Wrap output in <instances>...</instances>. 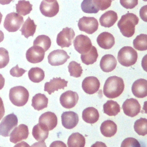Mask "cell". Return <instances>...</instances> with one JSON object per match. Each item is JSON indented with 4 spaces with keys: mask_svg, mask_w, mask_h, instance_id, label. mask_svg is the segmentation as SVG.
Returning <instances> with one entry per match:
<instances>
[{
    "mask_svg": "<svg viewBox=\"0 0 147 147\" xmlns=\"http://www.w3.org/2000/svg\"><path fill=\"white\" fill-rule=\"evenodd\" d=\"M68 81L60 78H53L49 82H47L44 84V91L51 95L55 91L59 89H64L67 86Z\"/></svg>",
    "mask_w": 147,
    "mask_h": 147,
    "instance_id": "cell-17",
    "label": "cell"
},
{
    "mask_svg": "<svg viewBox=\"0 0 147 147\" xmlns=\"http://www.w3.org/2000/svg\"><path fill=\"white\" fill-rule=\"evenodd\" d=\"M82 87L86 93L94 94L99 90L100 82L98 78L95 76H88L83 80Z\"/></svg>",
    "mask_w": 147,
    "mask_h": 147,
    "instance_id": "cell-16",
    "label": "cell"
},
{
    "mask_svg": "<svg viewBox=\"0 0 147 147\" xmlns=\"http://www.w3.org/2000/svg\"><path fill=\"white\" fill-rule=\"evenodd\" d=\"M4 39V34L2 32V31H1L0 30V42H1Z\"/></svg>",
    "mask_w": 147,
    "mask_h": 147,
    "instance_id": "cell-51",
    "label": "cell"
},
{
    "mask_svg": "<svg viewBox=\"0 0 147 147\" xmlns=\"http://www.w3.org/2000/svg\"><path fill=\"white\" fill-rule=\"evenodd\" d=\"M24 23V18L18 14L11 12L5 18L3 26L9 32H15L20 29Z\"/></svg>",
    "mask_w": 147,
    "mask_h": 147,
    "instance_id": "cell-5",
    "label": "cell"
},
{
    "mask_svg": "<svg viewBox=\"0 0 147 147\" xmlns=\"http://www.w3.org/2000/svg\"><path fill=\"white\" fill-rule=\"evenodd\" d=\"M38 123L45 125L49 130H52L57 126V118L54 113L47 111L40 115Z\"/></svg>",
    "mask_w": 147,
    "mask_h": 147,
    "instance_id": "cell-21",
    "label": "cell"
},
{
    "mask_svg": "<svg viewBox=\"0 0 147 147\" xmlns=\"http://www.w3.org/2000/svg\"><path fill=\"white\" fill-rule=\"evenodd\" d=\"M49 147H67V145L63 141H55L51 144Z\"/></svg>",
    "mask_w": 147,
    "mask_h": 147,
    "instance_id": "cell-44",
    "label": "cell"
},
{
    "mask_svg": "<svg viewBox=\"0 0 147 147\" xmlns=\"http://www.w3.org/2000/svg\"><path fill=\"white\" fill-rule=\"evenodd\" d=\"M45 56V51L40 47L33 45L29 48L26 52V58L31 63L41 62Z\"/></svg>",
    "mask_w": 147,
    "mask_h": 147,
    "instance_id": "cell-12",
    "label": "cell"
},
{
    "mask_svg": "<svg viewBox=\"0 0 147 147\" xmlns=\"http://www.w3.org/2000/svg\"><path fill=\"white\" fill-rule=\"evenodd\" d=\"M37 25L34 24V21L29 17L24 22L22 28L20 29L21 34L28 38L30 36H33L36 32Z\"/></svg>",
    "mask_w": 147,
    "mask_h": 147,
    "instance_id": "cell-28",
    "label": "cell"
},
{
    "mask_svg": "<svg viewBox=\"0 0 147 147\" xmlns=\"http://www.w3.org/2000/svg\"><path fill=\"white\" fill-rule=\"evenodd\" d=\"M99 118V114L97 109L92 107H88L85 109L82 113L83 120L88 123L93 124L98 121Z\"/></svg>",
    "mask_w": 147,
    "mask_h": 147,
    "instance_id": "cell-26",
    "label": "cell"
},
{
    "mask_svg": "<svg viewBox=\"0 0 147 147\" xmlns=\"http://www.w3.org/2000/svg\"><path fill=\"white\" fill-rule=\"evenodd\" d=\"M85 144L86 139L84 137L79 133L71 134L67 141L68 147H84Z\"/></svg>",
    "mask_w": 147,
    "mask_h": 147,
    "instance_id": "cell-29",
    "label": "cell"
},
{
    "mask_svg": "<svg viewBox=\"0 0 147 147\" xmlns=\"http://www.w3.org/2000/svg\"><path fill=\"white\" fill-rule=\"evenodd\" d=\"M29 136L28 127L24 124H20L14 128L11 131L10 136V141L16 144L23 140H26Z\"/></svg>",
    "mask_w": 147,
    "mask_h": 147,
    "instance_id": "cell-13",
    "label": "cell"
},
{
    "mask_svg": "<svg viewBox=\"0 0 147 147\" xmlns=\"http://www.w3.org/2000/svg\"><path fill=\"white\" fill-rule=\"evenodd\" d=\"M144 1H146L147 0H144Z\"/></svg>",
    "mask_w": 147,
    "mask_h": 147,
    "instance_id": "cell-53",
    "label": "cell"
},
{
    "mask_svg": "<svg viewBox=\"0 0 147 147\" xmlns=\"http://www.w3.org/2000/svg\"><path fill=\"white\" fill-rule=\"evenodd\" d=\"M9 62L8 51L4 48H0V69L5 67Z\"/></svg>",
    "mask_w": 147,
    "mask_h": 147,
    "instance_id": "cell-39",
    "label": "cell"
},
{
    "mask_svg": "<svg viewBox=\"0 0 147 147\" xmlns=\"http://www.w3.org/2000/svg\"><path fill=\"white\" fill-rule=\"evenodd\" d=\"M138 55L132 47L125 46L118 52L117 59L120 64L125 67H130L134 65L137 60Z\"/></svg>",
    "mask_w": 147,
    "mask_h": 147,
    "instance_id": "cell-4",
    "label": "cell"
},
{
    "mask_svg": "<svg viewBox=\"0 0 147 147\" xmlns=\"http://www.w3.org/2000/svg\"><path fill=\"white\" fill-rule=\"evenodd\" d=\"M103 113L109 116L117 115L121 110L119 104L113 100H107L103 106Z\"/></svg>",
    "mask_w": 147,
    "mask_h": 147,
    "instance_id": "cell-30",
    "label": "cell"
},
{
    "mask_svg": "<svg viewBox=\"0 0 147 147\" xmlns=\"http://www.w3.org/2000/svg\"><path fill=\"white\" fill-rule=\"evenodd\" d=\"M95 9L98 12L99 10H105L111 5V0H91Z\"/></svg>",
    "mask_w": 147,
    "mask_h": 147,
    "instance_id": "cell-38",
    "label": "cell"
},
{
    "mask_svg": "<svg viewBox=\"0 0 147 147\" xmlns=\"http://www.w3.org/2000/svg\"><path fill=\"white\" fill-rule=\"evenodd\" d=\"M131 91L133 95L138 98L147 96V80L145 79L136 80L132 84Z\"/></svg>",
    "mask_w": 147,
    "mask_h": 147,
    "instance_id": "cell-19",
    "label": "cell"
},
{
    "mask_svg": "<svg viewBox=\"0 0 147 147\" xmlns=\"http://www.w3.org/2000/svg\"><path fill=\"white\" fill-rule=\"evenodd\" d=\"M121 147H141L139 141L133 137L125 138L121 143Z\"/></svg>",
    "mask_w": 147,
    "mask_h": 147,
    "instance_id": "cell-40",
    "label": "cell"
},
{
    "mask_svg": "<svg viewBox=\"0 0 147 147\" xmlns=\"http://www.w3.org/2000/svg\"><path fill=\"white\" fill-rule=\"evenodd\" d=\"M78 94L74 91L69 90L63 92L60 96V103L65 109H71L78 103Z\"/></svg>",
    "mask_w": 147,
    "mask_h": 147,
    "instance_id": "cell-14",
    "label": "cell"
},
{
    "mask_svg": "<svg viewBox=\"0 0 147 147\" xmlns=\"http://www.w3.org/2000/svg\"><path fill=\"white\" fill-rule=\"evenodd\" d=\"M98 57V53L96 48L92 45L91 49L87 53L81 55L80 59L84 64L86 65H90L96 61Z\"/></svg>",
    "mask_w": 147,
    "mask_h": 147,
    "instance_id": "cell-31",
    "label": "cell"
},
{
    "mask_svg": "<svg viewBox=\"0 0 147 147\" xmlns=\"http://www.w3.org/2000/svg\"><path fill=\"white\" fill-rule=\"evenodd\" d=\"M111 1H114V0H111Z\"/></svg>",
    "mask_w": 147,
    "mask_h": 147,
    "instance_id": "cell-54",
    "label": "cell"
},
{
    "mask_svg": "<svg viewBox=\"0 0 147 147\" xmlns=\"http://www.w3.org/2000/svg\"><path fill=\"white\" fill-rule=\"evenodd\" d=\"M117 64L115 57L110 54L104 55L100 61V67L105 72H110L113 71Z\"/></svg>",
    "mask_w": 147,
    "mask_h": 147,
    "instance_id": "cell-22",
    "label": "cell"
},
{
    "mask_svg": "<svg viewBox=\"0 0 147 147\" xmlns=\"http://www.w3.org/2000/svg\"><path fill=\"white\" fill-rule=\"evenodd\" d=\"M5 107L2 98L0 97V121L2 119V117L5 115Z\"/></svg>",
    "mask_w": 147,
    "mask_h": 147,
    "instance_id": "cell-45",
    "label": "cell"
},
{
    "mask_svg": "<svg viewBox=\"0 0 147 147\" xmlns=\"http://www.w3.org/2000/svg\"><path fill=\"white\" fill-rule=\"evenodd\" d=\"M119 2L123 7L131 9L138 5V0H119Z\"/></svg>",
    "mask_w": 147,
    "mask_h": 147,
    "instance_id": "cell-41",
    "label": "cell"
},
{
    "mask_svg": "<svg viewBox=\"0 0 147 147\" xmlns=\"http://www.w3.org/2000/svg\"><path fill=\"white\" fill-rule=\"evenodd\" d=\"M146 7L147 6L145 5L141 7L140 11V16L144 21H146Z\"/></svg>",
    "mask_w": 147,
    "mask_h": 147,
    "instance_id": "cell-43",
    "label": "cell"
},
{
    "mask_svg": "<svg viewBox=\"0 0 147 147\" xmlns=\"http://www.w3.org/2000/svg\"><path fill=\"white\" fill-rule=\"evenodd\" d=\"M68 68L71 76L75 78H79L81 76L83 69L79 63L75 61H72L69 63Z\"/></svg>",
    "mask_w": 147,
    "mask_h": 147,
    "instance_id": "cell-37",
    "label": "cell"
},
{
    "mask_svg": "<svg viewBox=\"0 0 147 147\" xmlns=\"http://www.w3.org/2000/svg\"><path fill=\"white\" fill-rule=\"evenodd\" d=\"M118 20V15L113 10H109L103 13L99 18L101 26L105 28H110L113 26Z\"/></svg>",
    "mask_w": 147,
    "mask_h": 147,
    "instance_id": "cell-23",
    "label": "cell"
},
{
    "mask_svg": "<svg viewBox=\"0 0 147 147\" xmlns=\"http://www.w3.org/2000/svg\"><path fill=\"white\" fill-rule=\"evenodd\" d=\"M49 131L45 125L38 123L33 127L32 135L36 140L44 141L48 137Z\"/></svg>",
    "mask_w": 147,
    "mask_h": 147,
    "instance_id": "cell-24",
    "label": "cell"
},
{
    "mask_svg": "<svg viewBox=\"0 0 147 147\" xmlns=\"http://www.w3.org/2000/svg\"><path fill=\"white\" fill-rule=\"evenodd\" d=\"M40 10L43 16L48 17H52L58 13L59 5L56 0L53 2L42 1L40 5Z\"/></svg>",
    "mask_w": 147,
    "mask_h": 147,
    "instance_id": "cell-15",
    "label": "cell"
},
{
    "mask_svg": "<svg viewBox=\"0 0 147 147\" xmlns=\"http://www.w3.org/2000/svg\"><path fill=\"white\" fill-rule=\"evenodd\" d=\"M134 48L140 51L147 49V35L146 34H140L137 36L133 41Z\"/></svg>",
    "mask_w": 147,
    "mask_h": 147,
    "instance_id": "cell-34",
    "label": "cell"
},
{
    "mask_svg": "<svg viewBox=\"0 0 147 147\" xmlns=\"http://www.w3.org/2000/svg\"><path fill=\"white\" fill-rule=\"evenodd\" d=\"M75 36V32L72 28H64L57 34L56 43L61 48L69 47L72 45Z\"/></svg>",
    "mask_w": 147,
    "mask_h": 147,
    "instance_id": "cell-8",
    "label": "cell"
},
{
    "mask_svg": "<svg viewBox=\"0 0 147 147\" xmlns=\"http://www.w3.org/2000/svg\"><path fill=\"white\" fill-rule=\"evenodd\" d=\"M98 25L97 20L92 17L84 16L79 19L78 23L79 29L89 34L95 32L98 28Z\"/></svg>",
    "mask_w": 147,
    "mask_h": 147,
    "instance_id": "cell-7",
    "label": "cell"
},
{
    "mask_svg": "<svg viewBox=\"0 0 147 147\" xmlns=\"http://www.w3.org/2000/svg\"><path fill=\"white\" fill-rule=\"evenodd\" d=\"M29 79L34 83H39L44 80L45 77L44 71L39 67H33L28 71Z\"/></svg>",
    "mask_w": 147,
    "mask_h": 147,
    "instance_id": "cell-33",
    "label": "cell"
},
{
    "mask_svg": "<svg viewBox=\"0 0 147 147\" xmlns=\"http://www.w3.org/2000/svg\"><path fill=\"white\" fill-rule=\"evenodd\" d=\"M26 71V70H25L22 68H19L18 65L17 64L15 67H13L10 70V74L12 76L18 78V77L22 76Z\"/></svg>",
    "mask_w": 147,
    "mask_h": 147,
    "instance_id": "cell-42",
    "label": "cell"
},
{
    "mask_svg": "<svg viewBox=\"0 0 147 147\" xmlns=\"http://www.w3.org/2000/svg\"><path fill=\"white\" fill-rule=\"evenodd\" d=\"M31 147H47V145L44 141H39L32 144Z\"/></svg>",
    "mask_w": 147,
    "mask_h": 147,
    "instance_id": "cell-46",
    "label": "cell"
},
{
    "mask_svg": "<svg viewBox=\"0 0 147 147\" xmlns=\"http://www.w3.org/2000/svg\"><path fill=\"white\" fill-rule=\"evenodd\" d=\"M75 49L81 55L87 53L91 48L92 45L90 38L83 34L78 35L74 40Z\"/></svg>",
    "mask_w": 147,
    "mask_h": 147,
    "instance_id": "cell-9",
    "label": "cell"
},
{
    "mask_svg": "<svg viewBox=\"0 0 147 147\" xmlns=\"http://www.w3.org/2000/svg\"><path fill=\"white\" fill-rule=\"evenodd\" d=\"M9 99L16 106H23L28 101L29 92L23 86H18L12 87L9 90Z\"/></svg>",
    "mask_w": 147,
    "mask_h": 147,
    "instance_id": "cell-3",
    "label": "cell"
},
{
    "mask_svg": "<svg viewBox=\"0 0 147 147\" xmlns=\"http://www.w3.org/2000/svg\"><path fill=\"white\" fill-rule=\"evenodd\" d=\"M33 45L41 47L44 51H47L51 46V40L50 38L44 34L38 36L33 41Z\"/></svg>",
    "mask_w": 147,
    "mask_h": 147,
    "instance_id": "cell-35",
    "label": "cell"
},
{
    "mask_svg": "<svg viewBox=\"0 0 147 147\" xmlns=\"http://www.w3.org/2000/svg\"><path fill=\"white\" fill-rule=\"evenodd\" d=\"M16 9L17 14L25 16L32 10V5L28 1L20 0L16 5Z\"/></svg>",
    "mask_w": 147,
    "mask_h": 147,
    "instance_id": "cell-32",
    "label": "cell"
},
{
    "mask_svg": "<svg viewBox=\"0 0 147 147\" xmlns=\"http://www.w3.org/2000/svg\"><path fill=\"white\" fill-rule=\"evenodd\" d=\"M2 14L0 12V24H1V21H2Z\"/></svg>",
    "mask_w": 147,
    "mask_h": 147,
    "instance_id": "cell-52",
    "label": "cell"
},
{
    "mask_svg": "<svg viewBox=\"0 0 147 147\" xmlns=\"http://www.w3.org/2000/svg\"><path fill=\"white\" fill-rule=\"evenodd\" d=\"M100 130L102 134L105 137H111L117 133V126L114 122L108 119L102 123Z\"/></svg>",
    "mask_w": 147,
    "mask_h": 147,
    "instance_id": "cell-25",
    "label": "cell"
},
{
    "mask_svg": "<svg viewBox=\"0 0 147 147\" xmlns=\"http://www.w3.org/2000/svg\"><path fill=\"white\" fill-rule=\"evenodd\" d=\"M13 0H0V4L1 5H7L10 3Z\"/></svg>",
    "mask_w": 147,
    "mask_h": 147,
    "instance_id": "cell-50",
    "label": "cell"
},
{
    "mask_svg": "<svg viewBox=\"0 0 147 147\" xmlns=\"http://www.w3.org/2000/svg\"><path fill=\"white\" fill-rule=\"evenodd\" d=\"M125 84L123 79L117 76L107 79L103 86V94L109 98L113 99L119 96L123 91Z\"/></svg>",
    "mask_w": 147,
    "mask_h": 147,
    "instance_id": "cell-1",
    "label": "cell"
},
{
    "mask_svg": "<svg viewBox=\"0 0 147 147\" xmlns=\"http://www.w3.org/2000/svg\"><path fill=\"white\" fill-rule=\"evenodd\" d=\"M0 147H1V146H0Z\"/></svg>",
    "mask_w": 147,
    "mask_h": 147,
    "instance_id": "cell-55",
    "label": "cell"
},
{
    "mask_svg": "<svg viewBox=\"0 0 147 147\" xmlns=\"http://www.w3.org/2000/svg\"><path fill=\"white\" fill-rule=\"evenodd\" d=\"M61 123L63 126L68 129H71L75 127L79 122V117L78 114L74 111H65L61 115Z\"/></svg>",
    "mask_w": 147,
    "mask_h": 147,
    "instance_id": "cell-18",
    "label": "cell"
},
{
    "mask_svg": "<svg viewBox=\"0 0 147 147\" xmlns=\"http://www.w3.org/2000/svg\"><path fill=\"white\" fill-rule=\"evenodd\" d=\"M14 147H31L28 143L25 141H21L16 144Z\"/></svg>",
    "mask_w": 147,
    "mask_h": 147,
    "instance_id": "cell-47",
    "label": "cell"
},
{
    "mask_svg": "<svg viewBox=\"0 0 147 147\" xmlns=\"http://www.w3.org/2000/svg\"><path fill=\"white\" fill-rule=\"evenodd\" d=\"M70 56L63 49H56L51 52L48 56V63L52 66H57L64 64Z\"/></svg>",
    "mask_w": 147,
    "mask_h": 147,
    "instance_id": "cell-10",
    "label": "cell"
},
{
    "mask_svg": "<svg viewBox=\"0 0 147 147\" xmlns=\"http://www.w3.org/2000/svg\"><path fill=\"white\" fill-rule=\"evenodd\" d=\"M5 78L3 76L0 74V90L2 89V88L4 87L5 85Z\"/></svg>",
    "mask_w": 147,
    "mask_h": 147,
    "instance_id": "cell-49",
    "label": "cell"
},
{
    "mask_svg": "<svg viewBox=\"0 0 147 147\" xmlns=\"http://www.w3.org/2000/svg\"><path fill=\"white\" fill-rule=\"evenodd\" d=\"M18 118L17 116L11 113L5 116L0 123V135L3 137L9 136L11 130L17 126Z\"/></svg>",
    "mask_w": 147,
    "mask_h": 147,
    "instance_id": "cell-6",
    "label": "cell"
},
{
    "mask_svg": "<svg viewBox=\"0 0 147 147\" xmlns=\"http://www.w3.org/2000/svg\"><path fill=\"white\" fill-rule=\"evenodd\" d=\"M98 45L103 49H109L115 44V38L112 34L104 32L99 34L96 38Z\"/></svg>",
    "mask_w": 147,
    "mask_h": 147,
    "instance_id": "cell-20",
    "label": "cell"
},
{
    "mask_svg": "<svg viewBox=\"0 0 147 147\" xmlns=\"http://www.w3.org/2000/svg\"><path fill=\"white\" fill-rule=\"evenodd\" d=\"M134 129L138 135L145 136L147 134V119L145 118H140L136 121Z\"/></svg>",
    "mask_w": 147,
    "mask_h": 147,
    "instance_id": "cell-36",
    "label": "cell"
},
{
    "mask_svg": "<svg viewBox=\"0 0 147 147\" xmlns=\"http://www.w3.org/2000/svg\"><path fill=\"white\" fill-rule=\"evenodd\" d=\"M48 99L43 94L38 93L33 96L32 106L36 110H41L48 106Z\"/></svg>",
    "mask_w": 147,
    "mask_h": 147,
    "instance_id": "cell-27",
    "label": "cell"
},
{
    "mask_svg": "<svg viewBox=\"0 0 147 147\" xmlns=\"http://www.w3.org/2000/svg\"><path fill=\"white\" fill-rule=\"evenodd\" d=\"M139 22L138 17L134 14L128 13L122 16L117 25L122 35L131 37L135 32V26Z\"/></svg>",
    "mask_w": 147,
    "mask_h": 147,
    "instance_id": "cell-2",
    "label": "cell"
},
{
    "mask_svg": "<svg viewBox=\"0 0 147 147\" xmlns=\"http://www.w3.org/2000/svg\"><path fill=\"white\" fill-rule=\"evenodd\" d=\"M125 115L134 117L138 115L141 111V106L138 100L134 98L127 99L122 107Z\"/></svg>",
    "mask_w": 147,
    "mask_h": 147,
    "instance_id": "cell-11",
    "label": "cell"
},
{
    "mask_svg": "<svg viewBox=\"0 0 147 147\" xmlns=\"http://www.w3.org/2000/svg\"><path fill=\"white\" fill-rule=\"evenodd\" d=\"M91 147H107L106 144L104 142L96 141L95 143L92 144Z\"/></svg>",
    "mask_w": 147,
    "mask_h": 147,
    "instance_id": "cell-48",
    "label": "cell"
}]
</instances>
